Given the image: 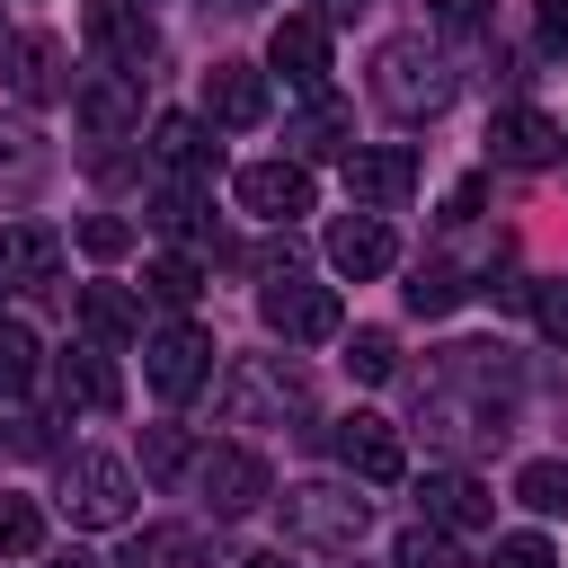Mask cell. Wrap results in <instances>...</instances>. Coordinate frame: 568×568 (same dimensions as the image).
<instances>
[{"mask_svg":"<svg viewBox=\"0 0 568 568\" xmlns=\"http://www.w3.org/2000/svg\"><path fill=\"white\" fill-rule=\"evenodd\" d=\"M515 497H524L532 515H568V462H524V470H515Z\"/></svg>","mask_w":568,"mask_h":568,"instance_id":"27","label":"cell"},{"mask_svg":"<svg viewBox=\"0 0 568 568\" xmlns=\"http://www.w3.org/2000/svg\"><path fill=\"white\" fill-rule=\"evenodd\" d=\"M62 515L89 524V532L124 524V515H133V470H124L115 453H71V462H62Z\"/></svg>","mask_w":568,"mask_h":568,"instance_id":"4","label":"cell"},{"mask_svg":"<svg viewBox=\"0 0 568 568\" xmlns=\"http://www.w3.org/2000/svg\"><path fill=\"white\" fill-rule=\"evenodd\" d=\"M151 222H160L169 240H195V231L213 222V213H204V186H195V178H178V186H160V195H151Z\"/></svg>","mask_w":568,"mask_h":568,"instance_id":"25","label":"cell"},{"mask_svg":"<svg viewBox=\"0 0 568 568\" xmlns=\"http://www.w3.org/2000/svg\"><path fill=\"white\" fill-rule=\"evenodd\" d=\"M497 568H559V550H550L541 532H506V541H497Z\"/></svg>","mask_w":568,"mask_h":568,"instance_id":"37","label":"cell"},{"mask_svg":"<svg viewBox=\"0 0 568 568\" xmlns=\"http://www.w3.org/2000/svg\"><path fill=\"white\" fill-rule=\"evenodd\" d=\"M302 408H311V390H302V373L275 364V355H240V364L222 373V417H231V426H284V417H302Z\"/></svg>","mask_w":568,"mask_h":568,"instance_id":"3","label":"cell"},{"mask_svg":"<svg viewBox=\"0 0 568 568\" xmlns=\"http://www.w3.org/2000/svg\"><path fill=\"white\" fill-rule=\"evenodd\" d=\"M240 204L257 222H293V213H311V169L302 160H248L240 169Z\"/></svg>","mask_w":568,"mask_h":568,"instance_id":"14","label":"cell"},{"mask_svg":"<svg viewBox=\"0 0 568 568\" xmlns=\"http://www.w3.org/2000/svg\"><path fill=\"white\" fill-rule=\"evenodd\" d=\"M266 62L293 80V89H328V27L320 18H275V44H266Z\"/></svg>","mask_w":568,"mask_h":568,"instance_id":"15","label":"cell"},{"mask_svg":"<svg viewBox=\"0 0 568 568\" xmlns=\"http://www.w3.org/2000/svg\"><path fill=\"white\" fill-rule=\"evenodd\" d=\"M80 248H89V257H124V248H133V222H115V213H89V222H80Z\"/></svg>","mask_w":568,"mask_h":568,"instance_id":"35","label":"cell"},{"mask_svg":"<svg viewBox=\"0 0 568 568\" xmlns=\"http://www.w3.org/2000/svg\"><path fill=\"white\" fill-rule=\"evenodd\" d=\"M390 559H399V568H462V550H453V532H435V524H408Z\"/></svg>","mask_w":568,"mask_h":568,"instance_id":"30","label":"cell"},{"mask_svg":"<svg viewBox=\"0 0 568 568\" xmlns=\"http://www.w3.org/2000/svg\"><path fill=\"white\" fill-rule=\"evenodd\" d=\"M462 293H470V284H462V266H417V275H408V311H426V320H444Z\"/></svg>","mask_w":568,"mask_h":568,"instance_id":"28","label":"cell"},{"mask_svg":"<svg viewBox=\"0 0 568 568\" xmlns=\"http://www.w3.org/2000/svg\"><path fill=\"white\" fill-rule=\"evenodd\" d=\"M151 151H160V160H169L178 178H204L222 142L204 133V115H160V124H151Z\"/></svg>","mask_w":568,"mask_h":568,"instance_id":"24","label":"cell"},{"mask_svg":"<svg viewBox=\"0 0 568 568\" xmlns=\"http://www.w3.org/2000/svg\"><path fill=\"white\" fill-rule=\"evenodd\" d=\"M541 44L568 53V0H541Z\"/></svg>","mask_w":568,"mask_h":568,"instance_id":"38","label":"cell"},{"mask_svg":"<svg viewBox=\"0 0 568 568\" xmlns=\"http://www.w3.org/2000/svg\"><path fill=\"white\" fill-rule=\"evenodd\" d=\"M559 133H568V124H559Z\"/></svg>","mask_w":568,"mask_h":568,"instance_id":"44","label":"cell"},{"mask_svg":"<svg viewBox=\"0 0 568 568\" xmlns=\"http://www.w3.org/2000/svg\"><path fill=\"white\" fill-rule=\"evenodd\" d=\"M275 506H284V541H311V550H355L364 524H373V506H364L346 479H302V488H284Z\"/></svg>","mask_w":568,"mask_h":568,"instance_id":"1","label":"cell"},{"mask_svg":"<svg viewBox=\"0 0 568 568\" xmlns=\"http://www.w3.org/2000/svg\"><path fill=\"white\" fill-rule=\"evenodd\" d=\"M44 568H98V559H80V550H62V559H44Z\"/></svg>","mask_w":568,"mask_h":568,"instance_id":"43","label":"cell"},{"mask_svg":"<svg viewBox=\"0 0 568 568\" xmlns=\"http://www.w3.org/2000/svg\"><path fill=\"white\" fill-rule=\"evenodd\" d=\"M346 195L364 213H390L417 195V151L408 142H373V151H346Z\"/></svg>","mask_w":568,"mask_h":568,"instance_id":"10","label":"cell"},{"mask_svg":"<svg viewBox=\"0 0 568 568\" xmlns=\"http://www.w3.org/2000/svg\"><path fill=\"white\" fill-rule=\"evenodd\" d=\"M470 213H479V178H462V186L444 195V222H470Z\"/></svg>","mask_w":568,"mask_h":568,"instance_id":"40","label":"cell"},{"mask_svg":"<svg viewBox=\"0 0 568 568\" xmlns=\"http://www.w3.org/2000/svg\"><path fill=\"white\" fill-rule=\"evenodd\" d=\"M488 142H497V160H506V169H550L568 133H559L541 106H506V115L488 124Z\"/></svg>","mask_w":568,"mask_h":568,"instance_id":"17","label":"cell"},{"mask_svg":"<svg viewBox=\"0 0 568 568\" xmlns=\"http://www.w3.org/2000/svg\"><path fill=\"white\" fill-rule=\"evenodd\" d=\"M417 506H426V524H435V532H479V524L497 515V506H488V488H479L470 470H426Z\"/></svg>","mask_w":568,"mask_h":568,"instance_id":"16","label":"cell"},{"mask_svg":"<svg viewBox=\"0 0 568 568\" xmlns=\"http://www.w3.org/2000/svg\"><path fill=\"white\" fill-rule=\"evenodd\" d=\"M27 382H36V337L18 320H0V399H18Z\"/></svg>","mask_w":568,"mask_h":568,"instance_id":"31","label":"cell"},{"mask_svg":"<svg viewBox=\"0 0 568 568\" xmlns=\"http://www.w3.org/2000/svg\"><path fill=\"white\" fill-rule=\"evenodd\" d=\"M71 115H80V124H89L98 142H124V133L142 124V80H133V71H106V62H98V71H89V80L71 89Z\"/></svg>","mask_w":568,"mask_h":568,"instance_id":"11","label":"cell"},{"mask_svg":"<svg viewBox=\"0 0 568 568\" xmlns=\"http://www.w3.org/2000/svg\"><path fill=\"white\" fill-rule=\"evenodd\" d=\"M373 98H382L399 124H417V115H444L453 80H444V62H435L417 36H390V44L373 53Z\"/></svg>","mask_w":568,"mask_h":568,"instance_id":"2","label":"cell"},{"mask_svg":"<svg viewBox=\"0 0 568 568\" xmlns=\"http://www.w3.org/2000/svg\"><path fill=\"white\" fill-rule=\"evenodd\" d=\"M142 470H151V479H178V470H186V435H178V426H151V435H142Z\"/></svg>","mask_w":568,"mask_h":568,"instance_id":"34","label":"cell"},{"mask_svg":"<svg viewBox=\"0 0 568 568\" xmlns=\"http://www.w3.org/2000/svg\"><path fill=\"white\" fill-rule=\"evenodd\" d=\"M426 9H435L444 27H479V18H488V0H426Z\"/></svg>","mask_w":568,"mask_h":568,"instance_id":"39","label":"cell"},{"mask_svg":"<svg viewBox=\"0 0 568 568\" xmlns=\"http://www.w3.org/2000/svg\"><path fill=\"white\" fill-rule=\"evenodd\" d=\"M195 488H204L213 515H248V506L275 497V479H266V462H257L248 444H213V453H195Z\"/></svg>","mask_w":568,"mask_h":568,"instance_id":"9","label":"cell"},{"mask_svg":"<svg viewBox=\"0 0 568 568\" xmlns=\"http://www.w3.org/2000/svg\"><path fill=\"white\" fill-rule=\"evenodd\" d=\"M0 550H9V559H36V550H44V506H36V497H9V488H0Z\"/></svg>","mask_w":568,"mask_h":568,"instance_id":"26","label":"cell"},{"mask_svg":"<svg viewBox=\"0 0 568 568\" xmlns=\"http://www.w3.org/2000/svg\"><path fill=\"white\" fill-rule=\"evenodd\" d=\"M346 373H355V382H390V373H399V346H390V328H355V346H346Z\"/></svg>","mask_w":568,"mask_h":568,"instance_id":"29","label":"cell"},{"mask_svg":"<svg viewBox=\"0 0 568 568\" xmlns=\"http://www.w3.org/2000/svg\"><path fill=\"white\" fill-rule=\"evenodd\" d=\"M80 36H89V53H98L106 71H133V80H142V62L160 53V27H151L142 0H89V9H80Z\"/></svg>","mask_w":568,"mask_h":568,"instance_id":"7","label":"cell"},{"mask_svg":"<svg viewBox=\"0 0 568 568\" xmlns=\"http://www.w3.org/2000/svg\"><path fill=\"white\" fill-rule=\"evenodd\" d=\"M142 284H151V293H160V302H195V293H204V266H195V257H178V248H169V257H151V275H142Z\"/></svg>","mask_w":568,"mask_h":568,"instance_id":"33","label":"cell"},{"mask_svg":"<svg viewBox=\"0 0 568 568\" xmlns=\"http://www.w3.org/2000/svg\"><path fill=\"white\" fill-rule=\"evenodd\" d=\"M240 568H293V559H284V550H257V559H240Z\"/></svg>","mask_w":568,"mask_h":568,"instance_id":"42","label":"cell"},{"mask_svg":"<svg viewBox=\"0 0 568 568\" xmlns=\"http://www.w3.org/2000/svg\"><path fill=\"white\" fill-rule=\"evenodd\" d=\"M53 382H62V399H71V408H115V399H124V382H115L106 346H71V355L53 364Z\"/></svg>","mask_w":568,"mask_h":568,"instance_id":"20","label":"cell"},{"mask_svg":"<svg viewBox=\"0 0 568 568\" xmlns=\"http://www.w3.org/2000/svg\"><path fill=\"white\" fill-rule=\"evenodd\" d=\"M328 444H337V462H346L364 488H390V479L408 470V444H399V426H390L382 408H355V417H337V435H328Z\"/></svg>","mask_w":568,"mask_h":568,"instance_id":"8","label":"cell"},{"mask_svg":"<svg viewBox=\"0 0 568 568\" xmlns=\"http://www.w3.org/2000/svg\"><path fill=\"white\" fill-rule=\"evenodd\" d=\"M53 266H62V231H44V222L0 231V284H53Z\"/></svg>","mask_w":568,"mask_h":568,"instance_id":"18","label":"cell"},{"mask_svg":"<svg viewBox=\"0 0 568 568\" xmlns=\"http://www.w3.org/2000/svg\"><path fill=\"white\" fill-rule=\"evenodd\" d=\"M44 169H53L44 133H36L27 115H0V195H9V204H18V195H36V186H44Z\"/></svg>","mask_w":568,"mask_h":568,"instance_id":"19","label":"cell"},{"mask_svg":"<svg viewBox=\"0 0 568 568\" xmlns=\"http://www.w3.org/2000/svg\"><path fill=\"white\" fill-rule=\"evenodd\" d=\"M142 382H151L160 399H195V390L213 382V337H204L195 320L151 328V337H142Z\"/></svg>","mask_w":568,"mask_h":568,"instance_id":"5","label":"cell"},{"mask_svg":"<svg viewBox=\"0 0 568 568\" xmlns=\"http://www.w3.org/2000/svg\"><path fill=\"white\" fill-rule=\"evenodd\" d=\"M80 328H89V346H124L142 328V302L124 284H80Z\"/></svg>","mask_w":568,"mask_h":568,"instance_id":"22","label":"cell"},{"mask_svg":"<svg viewBox=\"0 0 568 568\" xmlns=\"http://www.w3.org/2000/svg\"><path fill=\"white\" fill-rule=\"evenodd\" d=\"M532 320H541V337H559V346H568V275L532 284Z\"/></svg>","mask_w":568,"mask_h":568,"instance_id":"36","label":"cell"},{"mask_svg":"<svg viewBox=\"0 0 568 568\" xmlns=\"http://www.w3.org/2000/svg\"><path fill=\"white\" fill-rule=\"evenodd\" d=\"M355 9H373V0H320V27H328V18H355Z\"/></svg>","mask_w":568,"mask_h":568,"instance_id":"41","label":"cell"},{"mask_svg":"<svg viewBox=\"0 0 568 568\" xmlns=\"http://www.w3.org/2000/svg\"><path fill=\"white\" fill-rule=\"evenodd\" d=\"M0 53H9V80H18L27 106H44V98L62 89V44H53V36H9Z\"/></svg>","mask_w":568,"mask_h":568,"instance_id":"21","label":"cell"},{"mask_svg":"<svg viewBox=\"0 0 568 568\" xmlns=\"http://www.w3.org/2000/svg\"><path fill=\"white\" fill-rule=\"evenodd\" d=\"M257 320L284 337V346H320V337H337V293L328 284H302V275H266V293H257Z\"/></svg>","mask_w":568,"mask_h":568,"instance_id":"6","label":"cell"},{"mask_svg":"<svg viewBox=\"0 0 568 568\" xmlns=\"http://www.w3.org/2000/svg\"><path fill=\"white\" fill-rule=\"evenodd\" d=\"M124 568H204V532L195 524H142L124 541Z\"/></svg>","mask_w":568,"mask_h":568,"instance_id":"23","label":"cell"},{"mask_svg":"<svg viewBox=\"0 0 568 568\" xmlns=\"http://www.w3.org/2000/svg\"><path fill=\"white\" fill-rule=\"evenodd\" d=\"M328 266L337 275H390L399 266V231H390V213H346L337 231H328Z\"/></svg>","mask_w":568,"mask_h":568,"instance_id":"13","label":"cell"},{"mask_svg":"<svg viewBox=\"0 0 568 568\" xmlns=\"http://www.w3.org/2000/svg\"><path fill=\"white\" fill-rule=\"evenodd\" d=\"M284 142H293V151H302V160H320V151H337V142H346V115H337V106H328V98H320V106H311V115H302V124H293V133H284Z\"/></svg>","mask_w":568,"mask_h":568,"instance_id":"32","label":"cell"},{"mask_svg":"<svg viewBox=\"0 0 568 568\" xmlns=\"http://www.w3.org/2000/svg\"><path fill=\"white\" fill-rule=\"evenodd\" d=\"M266 106H275V89H266L257 62H213V71H204V115H213V124L248 133V124H266Z\"/></svg>","mask_w":568,"mask_h":568,"instance_id":"12","label":"cell"}]
</instances>
